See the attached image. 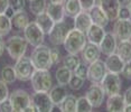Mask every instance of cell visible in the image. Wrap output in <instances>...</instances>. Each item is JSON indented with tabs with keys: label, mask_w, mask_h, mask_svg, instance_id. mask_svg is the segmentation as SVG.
<instances>
[{
	"label": "cell",
	"mask_w": 131,
	"mask_h": 112,
	"mask_svg": "<svg viewBox=\"0 0 131 112\" xmlns=\"http://www.w3.org/2000/svg\"><path fill=\"white\" fill-rule=\"evenodd\" d=\"M86 44V34L79 29H70L63 45L65 51L70 54H79L83 51Z\"/></svg>",
	"instance_id": "obj_1"
},
{
	"label": "cell",
	"mask_w": 131,
	"mask_h": 112,
	"mask_svg": "<svg viewBox=\"0 0 131 112\" xmlns=\"http://www.w3.org/2000/svg\"><path fill=\"white\" fill-rule=\"evenodd\" d=\"M30 60L36 70H49L53 65L50 58V48L43 44L35 47L30 55Z\"/></svg>",
	"instance_id": "obj_2"
},
{
	"label": "cell",
	"mask_w": 131,
	"mask_h": 112,
	"mask_svg": "<svg viewBox=\"0 0 131 112\" xmlns=\"http://www.w3.org/2000/svg\"><path fill=\"white\" fill-rule=\"evenodd\" d=\"M30 82L35 92H48L53 85L52 75L48 70H35L30 77Z\"/></svg>",
	"instance_id": "obj_3"
},
{
	"label": "cell",
	"mask_w": 131,
	"mask_h": 112,
	"mask_svg": "<svg viewBox=\"0 0 131 112\" xmlns=\"http://www.w3.org/2000/svg\"><path fill=\"white\" fill-rule=\"evenodd\" d=\"M27 45L28 43L25 37L15 35L7 40L6 49H7L8 54L13 60H18L19 57L25 55L26 51H27Z\"/></svg>",
	"instance_id": "obj_4"
},
{
	"label": "cell",
	"mask_w": 131,
	"mask_h": 112,
	"mask_svg": "<svg viewBox=\"0 0 131 112\" xmlns=\"http://www.w3.org/2000/svg\"><path fill=\"white\" fill-rule=\"evenodd\" d=\"M15 73H16V77L19 81H29L32 75V73L35 72V66L32 64L30 57L27 56H21L18 60H16V64L14 66Z\"/></svg>",
	"instance_id": "obj_5"
},
{
	"label": "cell",
	"mask_w": 131,
	"mask_h": 112,
	"mask_svg": "<svg viewBox=\"0 0 131 112\" xmlns=\"http://www.w3.org/2000/svg\"><path fill=\"white\" fill-rule=\"evenodd\" d=\"M44 31L36 24V21H29L28 25L24 28V37L26 38L28 44L36 47L44 43Z\"/></svg>",
	"instance_id": "obj_6"
},
{
	"label": "cell",
	"mask_w": 131,
	"mask_h": 112,
	"mask_svg": "<svg viewBox=\"0 0 131 112\" xmlns=\"http://www.w3.org/2000/svg\"><path fill=\"white\" fill-rule=\"evenodd\" d=\"M100 84H101V86L103 87L104 92H105V94L108 96L120 93L121 79H120V76H119V74H117V73L108 72Z\"/></svg>",
	"instance_id": "obj_7"
},
{
	"label": "cell",
	"mask_w": 131,
	"mask_h": 112,
	"mask_svg": "<svg viewBox=\"0 0 131 112\" xmlns=\"http://www.w3.org/2000/svg\"><path fill=\"white\" fill-rule=\"evenodd\" d=\"M9 100L13 105V111L24 112L31 103V96L24 90H16L9 95Z\"/></svg>",
	"instance_id": "obj_8"
},
{
	"label": "cell",
	"mask_w": 131,
	"mask_h": 112,
	"mask_svg": "<svg viewBox=\"0 0 131 112\" xmlns=\"http://www.w3.org/2000/svg\"><path fill=\"white\" fill-rule=\"evenodd\" d=\"M106 73H108V71H106L104 62L96 60L90 63V65L88 66L86 80H89L91 83H101Z\"/></svg>",
	"instance_id": "obj_9"
},
{
	"label": "cell",
	"mask_w": 131,
	"mask_h": 112,
	"mask_svg": "<svg viewBox=\"0 0 131 112\" xmlns=\"http://www.w3.org/2000/svg\"><path fill=\"white\" fill-rule=\"evenodd\" d=\"M70 25L67 23H65L64 20L58 23H55L54 27L50 30V33L48 34L49 36V42L55 46H58L61 44L64 43L65 38H66L68 31H70Z\"/></svg>",
	"instance_id": "obj_10"
},
{
	"label": "cell",
	"mask_w": 131,
	"mask_h": 112,
	"mask_svg": "<svg viewBox=\"0 0 131 112\" xmlns=\"http://www.w3.org/2000/svg\"><path fill=\"white\" fill-rule=\"evenodd\" d=\"M31 103L39 112H50L54 108L48 92H35L31 96Z\"/></svg>",
	"instance_id": "obj_11"
},
{
	"label": "cell",
	"mask_w": 131,
	"mask_h": 112,
	"mask_svg": "<svg viewBox=\"0 0 131 112\" xmlns=\"http://www.w3.org/2000/svg\"><path fill=\"white\" fill-rule=\"evenodd\" d=\"M85 96L90 101L93 108H100L104 101L105 92L100 83H92V85L86 91Z\"/></svg>",
	"instance_id": "obj_12"
},
{
	"label": "cell",
	"mask_w": 131,
	"mask_h": 112,
	"mask_svg": "<svg viewBox=\"0 0 131 112\" xmlns=\"http://www.w3.org/2000/svg\"><path fill=\"white\" fill-rule=\"evenodd\" d=\"M113 35L120 40L131 38V20L130 19H115L113 25Z\"/></svg>",
	"instance_id": "obj_13"
},
{
	"label": "cell",
	"mask_w": 131,
	"mask_h": 112,
	"mask_svg": "<svg viewBox=\"0 0 131 112\" xmlns=\"http://www.w3.org/2000/svg\"><path fill=\"white\" fill-rule=\"evenodd\" d=\"M95 1L105 13L109 20L113 21V20L118 19V14L121 7V4L119 2V0H95Z\"/></svg>",
	"instance_id": "obj_14"
},
{
	"label": "cell",
	"mask_w": 131,
	"mask_h": 112,
	"mask_svg": "<svg viewBox=\"0 0 131 112\" xmlns=\"http://www.w3.org/2000/svg\"><path fill=\"white\" fill-rule=\"evenodd\" d=\"M117 37L113 35V33H105L103 39L99 44L100 51L106 56L117 52Z\"/></svg>",
	"instance_id": "obj_15"
},
{
	"label": "cell",
	"mask_w": 131,
	"mask_h": 112,
	"mask_svg": "<svg viewBox=\"0 0 131 112\" xmlns=\"http://www.w3.org/2000/svg\"><path fill=\"white\" fill-rule=\"evenodd\" d=\"M104 64H105V67H106V71H108V72L120 74L126 63H124L123 60H122L117 53H113V54L108 55Z\"/></svg>",
	"instance_id": "obj_16"
},
{
	"label": "cell",
	"mask_w": 131,
	"mask_h": 112,
	"mask_svg": "<svg viewBox=\"0 0 131 112\" xmlns=\"http://www.w3.org/2000/svg\"><path fill=\"white\" fill-rule=\"evenodd\" d=\"M92 24L93 23H92V19L90 17L89 11L82 10L81 13H79L74 17V28L79 29V30H81L85 34L89 30V28L91 27Z\"/></svg>",
	"instance_id": "obj_17"
},
{
	"label": "cell",
	"mask_w": 131,
	"mask_h": 112,
	"mask_svg": "<svg viewBox=\"0 0 131 112\" xmlns=\"http://www.w3.org/2000/svg\"><path fill=\"white\" fill-rule=\"evenodd\" d=\"M89 14H90L92 23L95 24V25L101 26V27H105L110 21L108 16L105 15V13L102 10V8L99 5H95L91 10H89Z\"/></svg>",
	"instance_id": "obj_18"
},
{
	"label": "cell",
	"mask_w": 131,
	"mask_h": 112,
	"mask_svg": "<svg viewBox=\"0 0 131 112\" xmlns=\"http://www.w3.org/2000/svg\"><path fill=\"white\" fill-rule=\"evenodd\" d=\"M100 47L96 44L90 43L85 44L84 48L82 51V55H83V60H84L86 63H92V62L99 60L100 57Z\"/></svg>",
	"instance_id": "obj_19"
},
{
	"label": "cell",
	"mask_w": 131,
	"mask_h": 112,
	"mask_svg": "<svg viewBox=\"0 0 131 112\" xmlns=\"http://www.w3.org/2000/svg\"><path fill=\"white\" fill-rule=\"evenodd\" d=\"M124 100L123 95L120 93L114 94V95H110L108 101H106V110L109 112H122L124 109Z\"/></svg>",
	"instance_id": "obj_20"
},
{
	"label": "cell",
	"mask_w": 131,
	"mask_h": 112,
	"mask_svg": "<svg viewBox=\"0 0 131 112\" xmlns=\"http://www.w3.org/2000/svg\"><path fill=\"white\" fill-rule=\"evenodd\" d=\"M104 35H105L104 27H101V26L95 25V24H92L91 27L89 28V30L86 31V38H88V40L90 43L96 44V45H99L101 43Z\"/></svg>",
	"instance_id": "obj_21"
},
{
	"label": "cell",
	"mask_w": 131,
	"mask_h": 112,
	"mask_svg": "<svg viewBox=\"0 0 131 112\" xmlns=\"http://www.w3.org/2000/svg\"><path fill=\"white\" fill-rule=\"evenodd\" d=\"M46 13L49 15V17L55 23L64 20L65 10H64L63 4H53V2H49L46 7Z\"/></svg>",
	"instance_id": "obj_22"
},
{
	"label": "cell",
	"mask_w": 131,
	"mask_h": 112,
	"mask_svg": "<svg viewBox=\"0 0 131 112\" xmlns=\"http://www.w3.org/2000/svg\"><path fill=\"white\" fill-rule=\"evenodd\" d=\"M35 21H36V24L40 27L41 30L44 31V34H47V35L50 33V30H52L53 27H54V25H55V21L50 18L49 15L47 14L46 11L37 15Z\"/></svg>",
	"instance_id": "obj_23"
},
{
	"label": "cell",
	"mask_w": 131,
	"mask_h": 112,
	"mask_svg": "<svg viewBox=\"0 0 131 112\" xmlns=\"http://www.w3.org/2000/svg\"><path fill=\"white\" fill-rule=\"evenodd\" d=\"M48 94H49V98H50V100H52L53 104L56 105V107H58V105L63 102L65 96L67 95L65 87L63 86V85H59V84L57 85V86L52 87V89L48 91Z\"/></svg>",
	"instance_id": "obj_24"
},
{
	"label": "cell",
	"mask_w": 131,
	"mask_h": 112,
	"mask_svg": "<svg viewBox=\"0 0 131 112\" xmlns=\"http://www.w3.org/2000/svg\"><path fill=\"white\" fill-rule=\"evenodd\" d=\"M117 54L123 60L124 63L131 62V40H120L117 46Z\"/></svg>",
	"instance_id": "obj_25"
},
{
	"label": "cell",
	"mask_w": 131,
	"mask_h": 112,
	"mask_svg": "<svg viewBox=\"0 0 131 112\" xmlns=\"http://www.w3.org/2000/svg\"><path fill=\"white\" fill-rule=\"evenodd\" d=\"M28 23H29V18L25 10L16 11L13 16V18H11V24L17 29H23L24 30V28L28 25Z\"/></svg>",
	"instance_id": "obj_26"
},
{
	"label": "cell",
	"mask_w": 131,
	"mask_h": 112,
	"mask_svg": "<svg viewBox=\"0 0 131 112\" xmlns=\"http://www.w3.org/2000/svg\"><path fill=\"white\" fill-rule=\"evenodd\" d=\"M73 74V71H71L70 69H67L66 66H61L56 70L55 76H56V81L59 85H68V82L71 80V76Z\"/></svg>",
	"instance_id": "obj_27"
},
{
	"label": "cell",
	"mask_w": 131,
	"mask_h": 112,
	"mask_svg": "<svg viewBox=\"0 0 131 112\" xmlns=\"http://www.w3.org/2000/svg\"><path fill=\"white\" fill-rule=\"evenodd\" d=\"M64 10H65V15L70 17H75L79 13L82 11V7L80 4L79 0H65L64 1Z\"/></svg>",
	"instance_id": "obj_28"
},
{
	"label": "cell",
	"mask_w": 131,
	"mask_h": 112,
	"mask_svg": "<svg viewBox=\"0 0 131 112\" xmlns=\"http://www.w3.org/2000/svg\"><path fill=\"white\" fill-rule=\"evenodd\" d=\"M76 101L77 98L75 95L68 94V95L65 96L63 102L58 105L59 110L63 112H76Z\"/></svg>",
	"instance_id": "obj_29"
},
{
	"label": "cell",
	"mask_w": 131,
	"mask_h": 112,
	"mask_svg": "<svg viewBox=\"0 0 131 112\" xmlns=\"http://www.w3.org/2000/svg\"><path fill=\"white\" fill-rule=\"evenodd\" d=\"M47 2L46 0H29V9L35 16L46 11Z\"/></svg>",
	"instance_id": "obj_30"
},
{
	"label": "cell",
	"mask_w": 131,
	"mask_h": 112,
	"mask_svg": "<svg viewBox=\"0 0 131 112\" xmlns=\"http://www.w3.org/2000/svg\"><path fill=\"white\" fill-rule=\"evenodd\" d=\"M11 27H13L11 19L6 16L5 14H0V36H7L10 33Z\"/></svg>",
	"instance_id": "obj_31"
},
{
	"label": "cell",
	"mask_w": 131,
	"mask_h": 112,
	"mask_svg": "<svg viewBox=\"0 0 131 112\" xmlns=\"http://www.w3.org/2000/svg\"><path fill=\"white\" fill-rule=\"evenodd\" d=\"M1 80L5 81L6 83H14L17 80L16 73H15V69L10 65H6L4 69L1 70Z\"/></svg>",
	"instance_id": "obj_32"
},
{
	"label": "cell",
	"mask_w": 131,
	"mask_h": 112,
	"mask_svg": "<svg viewBox=\"0 0 131 112\" xmlns=\"http://www.w3.org/2000/svg\"><path fill=\"white\" fill-rule=\"evenodd\" d=\"M80 63H81V61H80V58L76 56V54H70V53H68L63 60L64 66H66L67 69H70L71 71L75 70L76 66L79 65Z\"/></svg>",
	"instance_id": "obj_33"
},
{
	"label": "cell",
	"mask_w": 131,
	"mask_h": 112,
	"mask_svg": "<svg viewBox=\"0 0 131 112\" xmlns=\"http://www.w3.org/2000/svg\"><path fill=\"white\" fill-rule=\"evenodd\" d=\"M93 107L86 96H81L76 101V112H91Z\"/></svg>",
	"instance_id": "obj_34"
},
{
	"label": "cell",
	"mask_w": 131,
	"mask_h": 112,
	"mask_svg": "<svg viewBox=\"0 0 131 112\" xmlns=\"http://www.w3.org/2000/svg\"><path fill=\"white\" fill-rule=\"evenodd\" d=\"M83 84H84V80L73 73L72 76H71L70 82H68V86L72 90H80L83 86Z\"/></svg>",
	"instance_id": "obj_35"
},
{
	"label": "cell",
	"mask_w": 131,
	"mask_h": 112,
	"mask_svg": "<svg viewBox=\"0 0 131 112\" xmlns=\"http://www.w3.org/2000/svg\"><path fill=\"white\" fill-rule=\"evenodd\" d=\"M73 73L77 76H80L83 80H86V76H88V66L84 65V64L80 63L79 65L76 66V69L73 71Z\"/></svg>",
	"instance_id": "obj_36"
},
{
	"label": "cell",
	"mask_w": 131,
	"mask_h": 112,
	"mask_svg": "<svg viewBox=\"0 0 131 112\" xmlns=\"http://www.w3.org/2000/svg\"><path fill=\"white\" fill-rule=\"evenodd\" d=\"M8 98H9V90H8L7 83L0 80V102L5 101Z\"/></svg>",
	"instance_id": "obj_37"
},
{
	"label": "cell",
	"mask_w": 131,
	"mask_h": 112,
	"mask_svg": "<svg viewBox=\"0 0 131 112\" xmlns=\"http://www.w3.org/2000/svg\"><path fill=\"white\" fill-rule=\"evenodd\" d=\"M9 6L15 11L24 10L26 6V0H9Z\"/></svg>",
	"instance_id": "obj_38"
},
{
	"label": "cell",
	"mask_w": 131,
	"mask_h": 112,
	"mask_svg": "<svg viewBox=\"0 0 131 112\" xmlns=\"http://www.w3.org/2000/svg\"><path fill=\"white\" fill-rule=\"evenodd\" d=\"M118 18L120 19H131V11L129 10V8L127 6H122L120 7V10H119L118 14Z\"/></svg>",
	"instance_id": "obj_39"
},
{
	"label": "cell",
	"mask_w": 131,
	"mask_h": 112,
	"mask_svg": "<svg viewBox=\"0 0 131 112\" xmlns=\"http://www.w3.org/2000/svg\"><path fill=\"white\" fill-rule=\"evenodd\" d=\"M79 1H80V4H81L82 10H84V11L91 10L92 8L96 5V1H95V0H79Z\"/></svg>",
	"instance_id": "obj_40"
},
{
	"label": "cell",
	"mask_w": 131,
	"mask_h": 112,
	"mask_svg": "<svg viewBox=\"0 0 131 112\" xmlns=\"http://www.w3.org/2000/svg\"><path fill=\"white\" fill-rule=\"evenodd\" d=\"M50 58H52V63L53 65L54 64H57L59 60H61V52L57 47H54V48L50 49Z\"/></svg>",
	"instance_id": "obj_41"
},
{
	"label": "cell",
	"mask_w": 131,
	"mask_h": 112,
	"mask_svg": "<svg viewBox=\"0 0 131 112\" xmlns=\"http://www.w3.org/2000/svg\"><path fill=\"white\" fill-rule=\"evenodd\" d=\"M0 111L1 112H11L13 111V105H11L9 98L6 99L5 101L0 102Z\"/></svg>",
	"instance_id": "obj_42"
},
{
	"label": "cell",
	"mask_w": 131,
	"mask_h": 112,
	"mask_svg": "<svg viewBox=\"0 0 131 112\" xmlns=\"http://www.w3.org/2000/svg\"><path fill=\"white\" fill-rule=\"evenodd\" d=\"M121 73L127 80H131V62H128V63L124 64Z\"/></svg>",
	"instance_id": "obj_43"
},
{
	"label": "cell",
	"mask_w": 131,
	"mask_h": 112,
	"mask_svg": "<svg viewBox=\"0 0 131 112\" xmlns=\"http://www.w3.org/2000/svg\"><path fill=\"white\" fill-rule=\"evenodd\" d=\"M123 100L126 104H131V86L128 87L126 92L123 93Z\"/></svg>",
	"instance_id": "obj_44"
},
{
	"label": "cell",
	"mask_w": 131,
	"mask_h": 112,
	"mask_svg": "<svg viewBox=\"0 0 131 112\" xmlns=\"http://www.w3.org/2000/svg\"><path fill=\"white\" fill-rule=\"evenodd\" d=\"M8 7H9V0H0V14H5Z\"/></svg>",
	"instance_id": "obj_45"
},
{
	"label": "cell",
	"mask_w": 131,
	"mask_h": 112,
	"mask_svg": "<svg viewBox=\"0 0 131 112\" xmlns=\"http://www.w3.org/2000/svg\"><path fill=\"white\" fill-rule=\"evenodd\" d=\"M15 13H16V11H15V10L13 9V8H11L10 6H9V7H8L7 9H6V11H5V15H6V16H7V17H9V18L11 19V18H13V16L15 15Z\"/></svg>",
	"instance_id": "obj_46"
},
{
	"label": "cell",
	"mask_w": 131,
	"mask_h": 112,
	"mask_svg": "<svg viewBox=\"0 0 131 112\" xmlns=\"http://www.w3.org/2000/svg\"><path fill=\"white\" fill-rule=\"evenodd\" d=\"M36 111H37V109H36V107H35L34 104H32V103H30V104H29L25 110H24V112H36Z\"/></svg>",
	"instance_id": "obj_47"
},
{
	"label": "cell",
	"mask_w": 131,
	"mask_h": 112,
	"mask_svg": "<svg viewBox=\"0 0 131 112\" xmlns=\"http://www.w3.org/2000/svg\"><path fill=\"white\" fill-rule=\"evenodd\" d=\"M5 48H6V44L4 42V39H2V37L0 36V56L2 55V53H4Z\"/></svg>",
	"instance_id": "obj_48"
},
{
	"label": "cell",
	"mask_w": 131,
	"mask_h": 112,
	"mask_svg": "<svg viewBox=\"0 0 131 112\" xmlns=\"http://www.w3.org/2000/svg\"><path fill=\"white\" fill-rule=\"evenodd\" d=\"M123 111L124 112H131V104H126V105H124Z\"/></svg>",
	"instance_id": "obj_49"
},
{
	"label": "cell",
	"mask_w": 131,
	"mask_h": 112,
	"mask_svg": "<svg viewBox=\"0 0 131 112\" xmlns=\"http://www.w3.org/2000/svg\"><path fill=\"white\" fill-rule=\"evenodd\" d=\"M50 2H53V4H64L65 0H49Z\"/></svg>",
	"instance_id": "obj_50"
},
{
	"label": "cell",
	"mask_w": 131,
	"mask_h": 112,
	"mask_svg": "<svg viewBox=\"0 0 131 112\" xmlns=\"http://www.w3.org/2000/svg\"><path fill=\"white\" fill-rule=\"evenodd\" d=\"M127 7L129 8V10L131 11V0H128L127 1Z\"/></svg>",
	"instance_id": "obj_51"
},
{
	"label": "cell",
	"mask_w": 131,
	"mask_h": 112,
	"mask_svg": "<svg viewBox=\"0 0 131 112\" xmlns=\"http://www.w3.org/2000/svg\"><path fill=\"white\" fill-rule=\"evenodd\" d=\"M127 1H128V0H119V2H120L121 5H123V4H127Z\"/></svg>",
	"instance_id": "obj_52"
}]
</instances>
